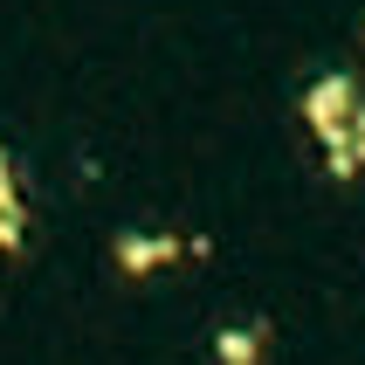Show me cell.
<instances>
[{"label":"cell","mask_w":365,"mask_h":365,"mask_svg":"<svg viewBox=\"0 0 365 365\" xmlns=\"http://www.w3.org/2000/svg\"><path fill=\"white\" fill-rule=\"evenodd\" d=\"M173 255H180L173 242H145V235H124V242H118V262L131 269V276H138V269H159V262H173Z\"/></svg>","instance_id":"obj_1"},{"label":"cell","mask_w":365,"mask_h":365,"mask_svg":"<svg viewBox=\"0 0 365 365\" xmlns=\"http://www.w3.org/2000/svg\"><path fill=\"white\" fill-rule=\"evenodd\" d=\"M21 242V193H14V173H7V152H0V248Z\"/></svg>","instance_id":"obj_2"},{"label":"cell","mask_w":365,"mask_h":365,"mask_svg":"<svg viewBox=\"0 0 365 365\" xmlns=\"http://www.w3.org/2000/svg\"><path fill=\"white\" fill-rule=\"evenodd\" d=\"M262 331H221V365H255Z\"/></svg>","instance_id":"obj_3"}]
</instances>
